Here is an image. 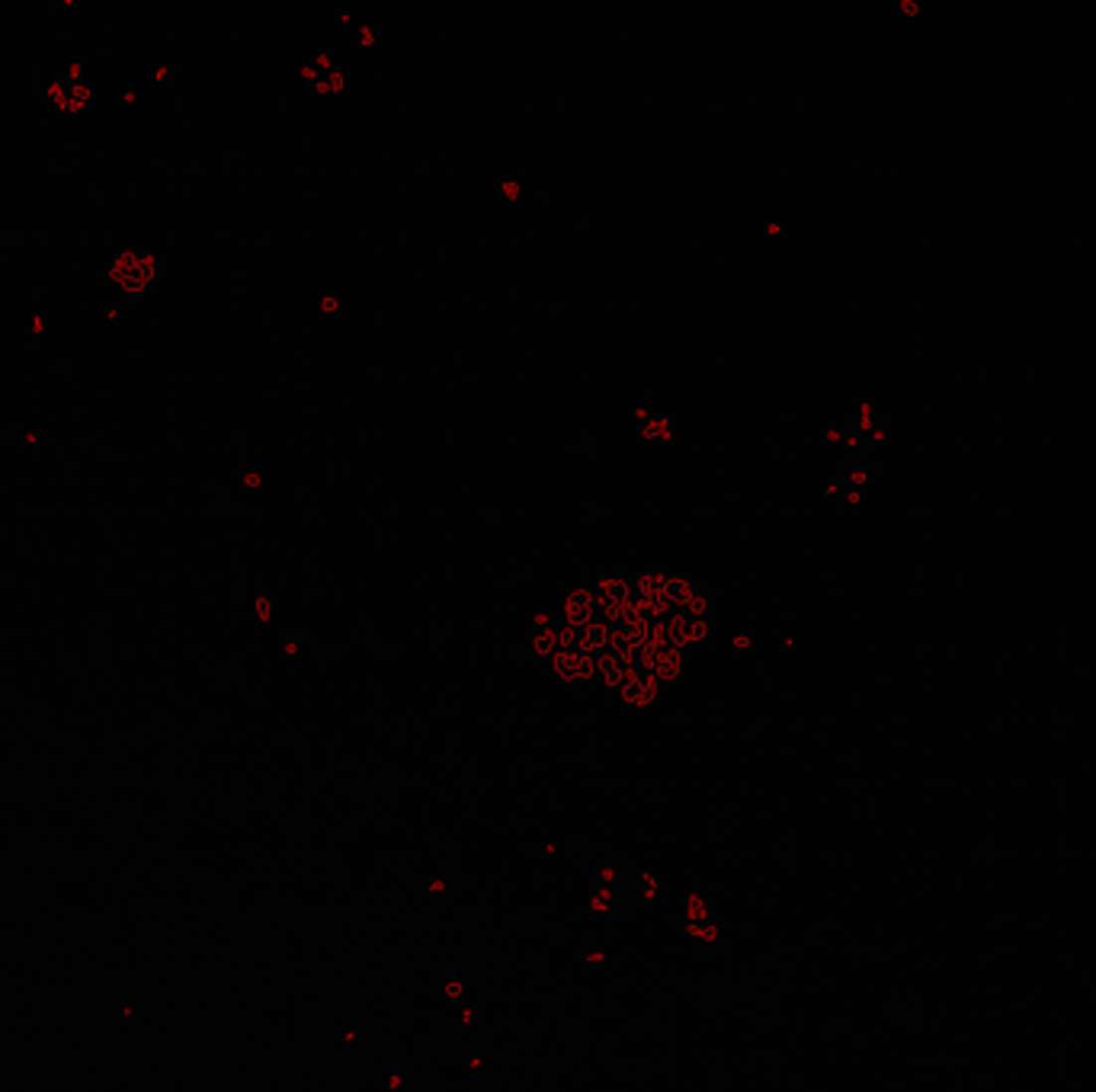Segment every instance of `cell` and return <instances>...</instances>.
<instances>
[{
    "label": "cell",
    "instance_id": "obj_1",
    "mask_svg": "<svg viewBox=\"0 0 1096 1092\" xmlns=\"http://www.w3.org/2000/svg\"><path fill=\"white\" fill-rule=\"evenodd\" d=\"M106 276L112 282V289L122 298H144L151 295L157 285H161L164 276V256L154 253L151 247H141V243H128L119 253L112 256L106 266Z\"/></svg>",
    "mask_w": 1096,
    "mask_h": 1092
},
{
    "label": "cell",
    "instance_id": "obj_2",
    "mask_svg": "<svg viewBox=\"0 0 1096 1092\" xmlns=\"http://www.w3.org/2000/svg\"><path fill=\"white\" fill-rule=\"evenodd\" d=\"M49 93H52V99L62 112H87V109L96 106V93L91 87V80L84 78L81 62H68L62 68V75L52 80Z\"/></svg>",
    "mask_w": 1096,
    "mask_h": 1092
},
{
    "label": "cell",
    "instance_id": "obj_3",
    "mask_svg": "<svg viewBox=\"0 0 1096 1092\" xmlns=\"http://www.w3.org/2000/svg\"><path fill=\"white\" fill-rule=\"evenodd\" d=\"M639 586H641V612H647L651 619H663V615L676 612V602H680L686 580L673 577L670 570H651L647 577L639 580Z\"/></svg>",
    "mask_w": 1096,
    "mask_h": 1092
},
{
    "label": "cell",
    "instance_id": "obj_4",
    "mask_svg": "<svg viewBox=\"0 0 1096 1092\" xmlns=\"http://www.w3.org/2000/svg\"><path fill=\"white\" fill-rule=\"evenodd\" d=\"M597 599H600V615L619 622L641 609V586L639 580H613L603 586Z\"/></svg>",
    "mask_w": 1096,
    "mask_h": 1092
},
{
    "label": "cell",
    "instance_id": "obj_5",
    "mask_svg": "<svg viewBox=\"0 0 1096 1092\" xmlns=\"http://www.w3.org/2000/svg\"><path fill=\"white\" fill-rule=\"evenodd\" d=\"M654 622L657 619H651V615H647V612H632V615H626V619H619L616 622V638H613V648L616 651H623V654H644V648H647V644H651L654 641Z\"/></svg>",
    "mask_w": 1096,
    "mask_h": 1092
},
{
    "label": "cell",
    "instance_id": "obj_6",
    "mask_svg": "<svg viewBox=\"0 0 1096 1092\" xmlns=\"http://www.w3.org/2000/svg\"><path fill=\"white\" fill-rule=\"evenodd\" d=\"M657 693H660V680L654 677V670L647 664H632L629 677L619 686V696L632 702V705H651Z\"/></svg>",
    "mask_w": 1096,
    "mask_h": 1092
},
{
    "label": "cell",
    "instance_id": "obj_7",
    "mask_svg": "<svg viewBox=\"0 0 1096 1092\" xmlns=\"http://www.w3.org/2000/svg\"><path fill=\"white\" fill-rule=\"evenodd\" d=\"M555 664H558V670L565 673L568 680H590V677H597V654H590L584 644H577V641H565V644H561Z\"/></svg>",
    "mask_w": 1096,
    "mask_h": 1092
},
{
    "label": "cell",
    "instance_id": "obj_8",
    "mask_svg": "<svg viewBox=\"0 0 1096 1092\" xmlns=\"http://www.w3.org/2000/svg\"><path fill=\"white\" fill-rule=\"evenodd\" d=\"M577 628H581V644H584V648H587L590 654H597V657H600L603 651H610V648H613L616 622H613V619H606V615H597L594 622L577 625Z\"/></svg>",
    "mask_w": 1096,
    "mask_h": 1092
},
{
    "label": "cell",
    "instance_id": "obj_9",
    "mask_svg": "<svg viewBox=\"0 0 1096 1092\" xmlns=\"http://www.w3.org/2000/svg\"><path fill=\"white\" fill-rule=\"evenodd\" d=\"M629 670H632V657H629V654H623V651H616V648L603 651V654L597 657V677H600L606 686H613V689L623 686V680L629 677Z\"/></svg>",
    "mask_w": 1096,
    "mask_h": 1092
},
{
    "label": "cell",
    "instance_id": "obj_10",
    "mask_svg": "<svg viewBox=\"0 0 1096 1092\" xmlns=\"http://www.w3.org/2000/svg\"><path fill=\"white\" fill-rule=\"evenodd\" d=\"M597 615H600V599H597V593H594V590H584V586H581V590H574V593H571V599H568V619H571L574 625H587V622H594Z\"/></svg>",
    "mask_w": 1096,
    "mask_h": 1092
},
{
    "label": "cell",
    "instance_id": "obj_11",
    "mask_svg": "<svg viewBox=\"0 0 1096 1092\" xmlns=\"http://www.w3.org/2000/svg\"><path fill=\"white\" fill-rule=\"evenodd\" d=\"M676 609H680V612H689V615H696V619H709V615H712V596L705 593L702 586H696V583H689V580H686L683 593H680V602H676Z\"/></svg>",
    "mask_w": 1096,
    "mask_h": 1092
},
{
    "label": "cell",
    "instance_id": "obj_12",
    "mask_svg": "<svg viewBox=\"0 0 1096 1092\" xmlns=\"http://www.w3.org/2000/svg\"><path fill=\"white\" fill-rule=\"evenodd\" d=\"M532 644H536V651H542V654H555V657H558V651H561V644H565V638H561L555 628L542 625L539 631H532Z\"/></svg>",
    "mask_w": 1096,
    "mask_h": 1092
},
{
    "label": "cell",
    "instance_id": "obj_13",
    "mask_svg": "<svg viewBox=\"0 0 1096 1092\" xmlns=\"http://www.w3.org/2000/svg\"><path fill=\"white\" fill-rule=\"evenodd\" d=\"M270 615H273V602H270L267 596L254 599V619H257L260 625H267V622H270Z\"/></svg>",
    "mask_w": 1096,
    "mask_h": 1092
},
{
    "label": "cell",
    "instance_id": "obj_14",
    "mask_svg": "<svg viewBox=\"0 0 1096 1092\" xmlns=\"http://www.w3.org/2000/svg\"><path fill=\"white\" fill-rule=\"evenodd\" d=\"M667 433H670V423H660V426H647V439H657V442H663V439H667Z\"/></svg>",
    "mask_w": 1096,
    "mask_h": 1092
},
{
    "label": "cell",
    "instance_id": "obj_15",
    "mask_svg": "<svg viewBox=\"0 0 1096 1092\" xmlns=\"http://www.w3.org/2000/svg\"><path fill=\"white\" fill-rule=\"evenodd\" d=\"M33 330H36V334H42V330H46V318H36L33 321Z\"/></svg>",
    "mask_w": 1096,
    "mask_h": 1092
}]
</instances>
